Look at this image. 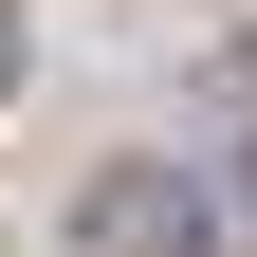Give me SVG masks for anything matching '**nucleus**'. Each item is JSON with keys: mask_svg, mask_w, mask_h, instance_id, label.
Listing matches in <instances>:
<instances>
[{"mask_svg": "<svg viewBox=\"0 0 257 257\" xmlns=\"http://www.w3.org/2000/svg\"><path fill=\"white\" fill-rule=\"evenodd\" d=\"M0 74H19V19H0Z\"/></svg>", "mask_w": 257, "mask_h": 257, "instance_id": "f257e3e1", "label": "nucleus"}]
</instances>
